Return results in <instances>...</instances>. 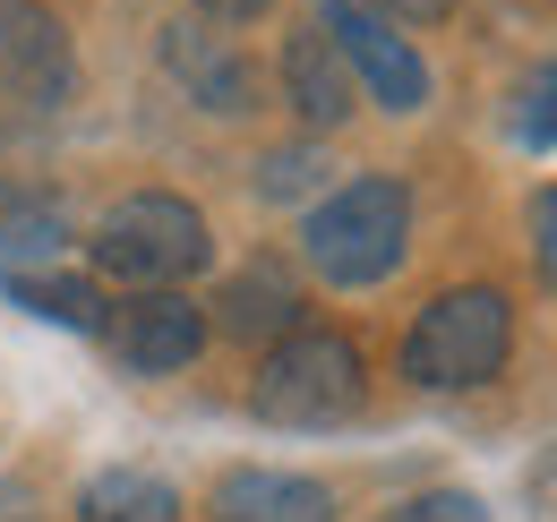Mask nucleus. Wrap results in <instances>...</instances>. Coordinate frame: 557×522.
<instances>
[{
    "instance_id": "nucleus-7",
    "label": "nucleus",
    "mask_w": 557,
    "mask_h": 522,
    "mask_svg": "<svg viewBox=\"0 0 557 522\" xmlns=\"http://www.w3.org/2000/svg\"><path fill=\"white\" fill-rule=\"evenodd\" d=\"M207 300H189V291H129L103 318V343L129 377H181L207 351Z\"/></svg>"
},
{
    "instance_id": "nucleus-3",
    "label": "nucleus",
    "mask_w": 557,
    "mask_h": 522,
    "mask_svg": "<svg viewBox=\"0 0 557 522\" xmlns=\"http://www.w3.org/2000/svg\"><path fill=\"white\" fill-rule=\"evenodd\" d=\"M506 360H515V300L497 283L437 291L395 343V369L420 394H481L488 377H506Z\"/></svg>"
},
{
    "instance_id": "nucleus-11",
    "label": "nucleus",
    "mask_w": 557,
    "mask_h": 522,
    "mask_svg": "<svg viewBox=\"0 0 557 522\" xmlns=\"http://www.w3.org/2000/svg\"><path fill=\"white\" fill-rule=\"evenodd\" d=\"M207 522H335V488L309 480V471L240 462L207 488Z\"/></svg>"
},
{
    "instance_id": "nucleus-17",
    "label": "nucleus",
    "mask_w": 557,
    "mask_h": 522,
    "mask_svg": "<svg viewBox=\"0 0 557 522\" xmlns=\"http://www.w3.org/2000/svg\"><path fill=\"white\" fill-rule=\"evenodd\" d=\"M377 522H488V506L472 488H420V497H395Z\"/></svg>"
},
{
    "instance_id": "nucleus-20",
    "label": "nucleus",
    "mask_w": 557,
    "mask_h": 522,
    "mask_svg": "<svg viewBox=\"0 0 557 522\" xmlns=\"http://www.w3.org/2000/svg\"><path fill=\"white\" fill-rule=\"evenodd\" d=\"M189 9H198L207 26H258V17L275 9V0H189Z\"/></svg>"
},
{
    "instance_id": "nucleus-13",
    "label": "nucleus",
    "mask_w": 557,
    "mask_h": 522,
    "mask_svg": "<svg viewBox=\"0 0 557 522\" xmlns=\"http://www.w3.org/2000/svg\"><path fill=\"white\" fill-rule=\"evenodd\" d=\"M0 291H9L17 309H35V318L70 326V334H103V318H112V300H103V283H95V274H52V265H26V274H0Z\"/></svg>"
},
{
    "instance_id": "nucleus-15",
    "label": "nucleus",
    "mask_w": 557,
    "mask_h": 522,
    "mask_svg": "<svg viewBox=\"0 0 557 522\" xmlns=\"http://www.w3.org/2000/svg\"><path fill=\"white\" fill-rule=\"evenodd\" d=\"M318 181H326V154H318V137H292V146H267V154H258V197H267V206L318 197Z\"/></svg>"
},
{
    "instance_id": "nucleus-21",
    "label": "nucleus",
    "mask_w": 557,
    "mask_h": 522,
    "mask_svg": "<svg viewBox=\"0 0 557 522\" xmlns=\"http://www.w3.org/2000/svg\"><path fill=\"white\" fill-rule=\"evenodd\" d=\"M0 522H44V506H35L17 480H0Z\"/></svg>"
},
{
    "instance_id": "nucleus-5",
    "label": "nucleus",
    "mask_w": 557,
    "mask_h": 522,
    "mask_svg": "<svg viewBox=\"0 0 557 522\" xmlns=\"http://www.w3.org/2000/svg\"><path fill=\"white\" fill-rule=\"evenodd\" d=\"M77 95V44L61 9L44 0H0V103L17 112H61Z\"/></svg>"
},
{
    "instance_id": "nucleus-6",
    "label": "nucleus",
    "mask_w": 557,
    "mask_h": 522,
    "mask_svg": "<svg viewBox=\"0 0 557 522\" xmlns=\"http://www.w3.org/2000/svg\"><path fill=\"white\" fill-rule=\"evenodd\" d=\"M318 26H326V44L344 52V69H351V86L377 103V112H420L429 103V61L412 52V35H395L386 17H369L360 0H326L318 9Z\"/></svg>"
},
{
    "instance_id": "nucleus-4",
    "label": "nucleus",
    "mask_w": 557,
    "mask_h": 522,
    "mask_svg": "<svg viewBox=\"0 0 557 522\" xmlns=\"http://www.w3.org/2000/svg\"><path fill=\"white\" fill-rule=\"evenodd\" d=\"M369 402V360L344 326H292L283 343L258 351L249 411L267 428H344Z\"/></svg>"
},
{
    "instance_id": "nucleus-18",
    "label": "nucleus",
    "mask_w": 557,
    "mask_h": 522,
    "mask_svg": "<svg viewBox=\"0 0 557 522\" xmlns=\"http://www.w3.org/2000/svg\"><path fill=\"white\" fill-rule=\"evenodd\" d=\"M532 258H541V283L557 291V181L532 189Z\"/></svg>"
},
{
    "instance_id": "nucleus-9",
    "label": "nucleus",
    "mask_w": 557,
    "mask_h": 522,
    "mask_svg": "<svg viewBox=\"0 0 557 522\" xmlns=\"http://www.w3.org/2000/svg\"><path fill=\"white\" fill-rule=\"evenodd\" d=\"M275 77H283V103H292L300 137H335V129L351 121V112H360V86H351L344 52L326 44V26H318V17L283 35V61H275Z\"/></svg>"
},
{
    "instance_id": "nucleus-1",
    "label": "nucleus",
    "mask_w": 557,
    "mask_h": 522,
    "mask_svg": "<svg viewBox=\"0 0 557 522\" xmlns=\"http://www.w3.org/2000/svg\"><path fill=\"white\" fill-rule=\"evenodd\" d=\"M300 258L335 291H377L412 258V189L395 172H351L344 189L309 197L300 214Z\"/></svg>"
},
{
    "instance_id": "nucleus-12",
    "label": "nucleus",
    "mask_w": 557,
    "mask_h": 522,
    "mask_svg": "<svg viewBox=\"0 0 557 522\" xmlns=\"http://www.w3.org/2000/svg\"><path fill=\"white\" fill-rule=\"evenodd\" d=\"M181 488L163 480V471H95L86 488H77V522H181Z\"/></svg>"
},
{
    "instance_id": "nucleus-14",
    "label": "nucleus",
    "mask_w": 557,
    "mask_h": 522,
    "mask_svg": "<svg viewBox=\"0 0 557 522\" xmlns=\"http://www.w3.org/2000/svg\"><path fill=\"white\" fill-rule=\"evenodd\" d=\"M70 223L52 197H26V189H0V274H26V265L61 258Z\"/></svg>"
},
{
    "instance_id": "nucleus-10",
    "label": "nucleus",
    "mask_w": 557,
    "mask_h": 522,
    "mask_svg": "<svg viewBox=\"0 0 557 522\" xmlns=\"http://www.w3.org/2000/svg\"><path fill=\"white\" fill-rule=\"evenodd\" d=\"M300 309H309L300 300V274L283 258H249V265H232L223 291L207 300V326L232 334V343H283L292 326H309Z\"/></svg>"
},
{
    "instance_id": "nucleus-19",
    "label": "nucleus",
    "mask_w": 557,
    "mask_h": 522,
    "mask_svg": "<svg viewBox=\"0 0 557 522\" xmlns=\"http://www.w3.org/2000/svg\"><path fill=\"white\" fill-rule=\"evenodd\" d=\"M369 17H386V26H437V17H455V0H360Z\"/></svg>"
},
{
    "instance_id": "nucleus-2",
    "label": "nucleus",
    "mask_w": 557,
    "mask_h": 522,
    "mask_svg": "<svg viewBox=\"0 0 557 522\" xmlns=\"http://www.w3.org/2000/svg\"><path fill=\"white\" fill-rule=\"evenodd\" d=\"M86 265L103 283H129V291H181L189 274L214 265V223L181 189H129L95 214Z\"/></svg>"
},
{
    "instance_id": "nucleus-8",
    "label": "nucleus",
    "mask_w": 557,
    "mask_h": 522,
    "mask_svg": "<svg viewBox=\"0 0 557 522\" xmlns=\"http://www.w3.org/2000/svg\"><path fill=\"white\" fill-rule=\"evenodd\" d=\"M154 61H163V77H172L207 121H249V112H258V69H249V52H240L223 26H207V17H172L163 44H154Z\"/></svg>"
},
{
    "instance_id": "nucleus-16",
    "label": "nucleus",
    "mask_w": 557,
    "mask_h": 522,
    "mask_svg": "<svg viewBox=\"0 0 557 522\" xmlns=\"http://www.w3.org/2000/svg\"><path fill=\"white\" fill-rule=\"evenodd\" d=\"M506 137H515V146H532V154H549V146H557V61H541L523 86H515Z\"/></svg>"
}]
</instances>
